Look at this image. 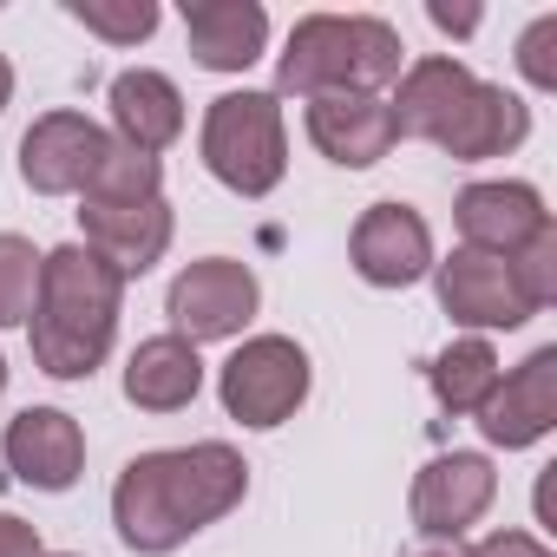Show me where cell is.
I'll list each match as a JSON object with an SVG mask.
<instances>
[{"mask_svg": "<svg viewBox=\"0 0 557 557\" xmlns=\"http://www.w3.org/2000/svg\"><path fill=\"white\" fill-rule=\"evenodd\" d=\"M243 492H249L243 453L223 446V440H197V446H177V453H138L119 472L112 518H119V537L132 550L164 557L190 531H203L223 511H236Z\"/></svg>", "mask_w": 557, "mask_h": 557, "instance_id": "cell-1", "label": "cell"}, {"mask_svg": "<svg viewBox=\"0 0 557 557\" xmlns=\"http://www.w3.org/2000/svg\"><path fill=\"white\" fill-rule=\"evenodd\" d=\"M387 112H394V132H400V138H426V145H440V151L459 158V164L498 158V151H511V145L531 132V112H524L518 92L472 79V73H466L459 60H446V53L413 60V66L400 73V99H394Z\"/></svg>", "mask_w": 557, "mask_h": 557, "instance_id": "cell-2", "label": "cell"}, {"mask_svg": "<svg viewBox=\"0 0 557 557\" xmlns=\"http://www.w3.org/2000/svg\"><path fill=\"white\" fill-rule=\"evenodd\" d=\"M119 302H125V275L92 256L86 243H66L40 262V302H34V361L53 381H86L112 335H119Z\"/></svg>", "mask_w": 557, "mask_h": 557, "instance_id": "cell-3", "label": "cell"}, {"mask_svg": "<svg viewBox=\"0 0 557 557\" xmlns=\"http://www.w3.org/2000/svg\"><path fill=\"white\" fill-rule=\"evenodd\" d=\"M400 34L374 14H309L289 34V53L275 66V86L329 99V92H381L400 79Z\"/></svg>", "mask_w": 557, "mask_h": 557, "instance_id": "cell-4", "label": "cell"}, {"mask_svg": "<svg viewBox=\"0 0 557 557\" xmlns=\"http://www.w3.org/2000/svg\"><path fill=\"white\" fill-rule=\"evenodd\" d=\"M203 164L236 197H269L275 184H283V164H289L283 106H275L269 92H223V99H210Z\"/></svg>", "mask_w": 557, "mask_h": 557, "instance_id": "cell-5", "label": "cell"}, {"mask_svg": "<svg viewBox=\"0 0 557 557\" xmlns=\"http://www.w3.org/2000/svg\"><path fill=\"white\" fill-rule=\"evenodd\" d=\"M309 400V355L289 335H256L223 361V413L243 426H283Z\"/></svg>", "mask_w": 557, "mask_h": 557, "instance_id": "cell-6", "label": "cell"}, {"mask_svg": "<svg viewBox=\"0 0 557 557\" xmlns=\"http://www.w3.org/2000/svg\"><path fill=\"white\" fill-rule=\"evenodd\" d=\"M164 309H171V335H184L190 348L197 342H230L256 315V275H249V262L203 256V262H190L171 283Z\"/></svg>", "mask_w": 557, "mask_h": 557, "instance_id": "cell-7", "label": "cell"}, {"mask_svg": "<svg viewBox=\"0 0 557 557\" xmlns=\"http://www.w3.org/2000/svg\"><path fill=\"white\" fill-rule=\"evenodd\" d=\"M106 132L86 119V112H47L34 119V132L21 138V177L27 190L40 197H66V190H86L92 164L106 158Z\"/></svg>", "mask_w": 557, "mask_h": 557, "instance_id": "cell-8", "label": "cell"}, {"mask_svg": "<svg viewBox=\"0 0 557 557\" xmlns=\"http://www.w3.org/2000/svg\"><path fill=\"white\" fill-rule=\"evenodd\" d=\"M498 472L485 453H440L420 479H413V524L440 544H453L466 524H479V511L492 505Z\"/></svg>", "mask_w": 557, "mask_h": 557, "instance_id": "cell-9", "label": "cell"}, {"mask_svg": "<svg viewBox=\"0 0 557 557\" xmlns=\"http://www.w3.org/2000/svg\"><path fill=\"white\" fill-rule=\"evenodd\" d=\"M440 309L466 329H518L531 322V302L518 296L505 256H485V249H453L440 262Z\"/></svg>", "mask_w": 557, "mask_h": 557, "instance_id": "cell-10", "label": "cell"}, {"mask_svg": "<svg viewBox=\"0 0 557 557\" xmlns=\"http://www.w3.org/2000/svg\"><path fill=\"white\" fill-rule=\"evenodd\" d=\"M355 269L361 283L374 289H407L433 269V230L420 210L407 203H374L361 223H355Z\"/></svg>", "mask_w": 557, "mask_h": 557, "instance_id": "cell-11", "label": "cell"}, {"mask_svg": "<svg viewBox=\"0 0 557 557\" xmlns=\"http://www.w3.org/2000/svg\"><path fill=\"white\" fill-rule=\"evenodd\" d=\"M557 426V348H537L518 374H505L492 387V400L479 407V433L505 453L544 440Z\"/></svg>", "mask_w": 557, "mask_h": 557, "instance_id": "cell-12", "label": "cell"}, {"mask_svg": "<svg viewBox=\"0 0 557 557\" xmlns=\"http://www.w3.org/2000/svg\"><path fill=\"white\" fill-rule=\"evenodd\" d=\"M309 138L322 145V158L348 164V171H368L394 151V112L381 92H329V99H309Z\"/></svg>", "mask_w": 557, "mask_h": 557, "instance_id": "cell-13", "label": "cell"}, {"mask_svg": "<svg viewBox=\"0 0 557 557\" xmlns=\"http://www.w3.org/2000/svg\"><path fill=\"white\" fill-rule=\"evenodd\" d=\"M0 453H8V466L40 485V492H66L86 466V433L73 413L60 407H27L21 420H8V440H0Z\"/></svg>", "mask_w": 557, "mask_h": 557, "instance_id": "cell-14", "label": "cell"}, {"mask_svg": "<svg viewBox=\"0 0 557 557\" xmlns=\"http://www.w3.org/2000/svg\"><path fill=\"white\" fill-rule=\"evenodd\" d=\"M453 223H459L466 249L511 256V249H524L550 216H544V197H537L531 184H466L459 203H453Z\"/></svg>", "mask_w": 557, "mask_h": 557, "instance_id": "cell-15", "label": "cell"}, {"mask_svg": "<svg viewBox=\"0 0 557 557\" xmlns=\"http://www.w3.org/2000/svg\"><path fill=\"white\" fill-rule=\"evenodd\" d=\"M86 249L106 256L119 275H145L164 249H171V203L145 197V203H86Z\"/></svg>", "mask_w": 557, "mask_h": 557, "instance_id": "cell-16", "label": "cell"}, {"mask_svg": "<svg viewBox=\"0 0 557 557\" xmlns=\"http://www.w3.org/2000/svg\"><path fill=\"white\" fill-rule=\"evenodd\" d=\"M184 34H190V53L210 73H243L249 60H262L269 14L256 8V0H190V8H184Z\"/></svg>", "mask_w": 557, "mask_h": 557, "instance_id": "cell-17", "label": "cell"}, {"mask_svg": "<svg viewBox=\"0 0 557 557\" xmlns=\"http://www.w3.org/2000/svg\"><path fill=\"white\" fill-rule=\"evenodd\" d=\"M197 387H203V361L184 335H151L125 361V400L145 413H177L197 400Z\"/></svg>", "mask_w": 557, "mask_h": 557, "instance_id": "cell-18", "label": "cell"}, {"mask_svg": "<svg viewBox=\"0 0 557 557\" xmlns=\"http://www.w3.org/2000/svg\"><path fill=\"white\" fill-rule=\"evenodd\" d=\"M112 125H119V138H125L132 151L158 158V151L184 132V99H177V86H171L164 73L132 66V73L112 79Z\"/></svg>", "mask_w": 557, "mask_h": 557, "instance_id": "cell-19", "label": "cell"}, {"mask_svg": "<svg viewBox=\"0 0 557 557\" xmlns=\"http://www.w3.org/2000/svg\"><path fill=\"white\" fill-rule=\"evenodd\" d=\"M426 381H433V394H440L446 413H479V407L492 400V387H498V355H492V342L466 335V342H453L446 355H433Z\"/></svg>", "mask_w": 557, "mask_h": 557, "instance_id": "cell-20", "label": "cell"}, {"mask_svg": "<svg viewBox=\"0 0 557 557\" xmlns=\"http://www.w3.org/2000/svg\"><path fill=\"white\" fill-rule=\"evenodd\" d=\"M158 158H145V151H132L125 138H112L106 145V158L92 164V177H86V203H145V197H158Z\"/></svg>", "mask_w": 557, "mask_h": 557, "instance_id": "cell-21", "label": "cell"}, {"mask_svg": "<svg viewBox=\"0 0 557 557\" xmlns=\"http://www.w3.org/2000/svg\"><path fill=\"white\" fill-rule=\"evenodd\" d=\"M40 262L47 256L27 236L0 230V329H14V322L34 315V302H40Z\"/></svg>", "mask_w": 557, "mask_h": 557, "instance_id": "cell-22", "label": "cell"}, {"mask_svg": "<svg viewBox=\"0 0 557 557\" xmlns=\"http://www.w3.org/2000/svg\"><path fill=\"white\" fill-rule=\"evenodd\" d=\"M66 14H73L86 34L112 40V47H138V40L158 27V8H151V0H73Z\"/></svg>", "mask_w": 557, "mask_h": 557, "instance_id": "cell-23", "label": "cell"}, {"mask_svg": "<svg viewBox=\"0 0 557 557\" xmlns=\"http://www.w3.org/2000/svg\"><path fill=\"white\" fill-rule=\"evenodd\" d=\"M505 269H511L518 296H524V302H531V315H537V309L557 296V230L544 223L524 249H511V256H505Z\"/></svg>", "mask_w": 557, "mask_h": 557, "instance_id": "cell-24", "label": "cell"}, {"mask_svg": "<svg viewBox=\"0 0 557 557\" xmlns=\"http://www.w3.org/2000/svg\"><path fill=\"white\" fill-rule=\"evenodd\" d=\"M518 66L531 86H557V14L531 21V34L518 40Z\"/></svg>", "mask_w": 557, "mask_h": 557, "instance_id": "cell-25", "label": "cell"}, {"mask_svg": "<svg viewBox=\"0 0 557 557\" xmlns=\"http://www.w3.org/2000/svg\"><path fill=\"white\" fill-rule=\"evenodd\" d=\"M0 557H47V550H40V531H34L27 518H8V511H0Z\"/></svg>", "mask_w": 557, "mask_h": 557, "instance_id": "cell-26", "label": "cell"}, {"mask_svg": "<svg viewBox=\"0 0 557 557\" xmlns=\"http://www.w3.org/2000/svg\"><path fill=\"white\" fill-rule=\"evenodd\" d=\"M472 557H550V550H544L537 537H524V531H492Z\"/></svg>", "mask_w": 557, "mask_h": 557, "instance_id": "cell-27", "label": "cell"}, {"mask_svg": "<svg viewBox=\"0 0 557 557\" xmlns=\"http://www.w3.org/2000/svg\"><path fill=\"white\" fill-rule=\"evenodd\" d=\"M426 14H433V27H440V34H472V27H479V14H472V8H426Z\"/></svg>", "mask_w": 557, "mask_h": 557, "instance_id": "cell-28", "label": "cell"}, {"mask_svg": "<svg viewBox=\"0 0 557 557\" xmlns=\"http://www.w3.org/2000/svg\"><path fill=\"white\" fill-rule=\"evenodd\" d=\"M407 557H472V550L453 537V544H426V550H407Z\"/></svg>", "mask_w": 557, "mask_h": 557, "instance_id": "cell-29", "label": "cell"}, {"mask_svg": "<svg viewBox=\"0 0 557 557\" xmlns=\"http://www.w3.org/2000/svg\"><path fill=\"white\" fill-rule=\"evenodd\" d=\"M8 99H14V66L0 60V112H8Z\"/></svg>", "mask_w": 557, "mask_h": 557, "instance_id": "cell-30", "label": "cell"}, {"mask_svg": "<svg viewBox=\"0 0 557 557\" xmlns=\"http://www.w3.org/2000/svg\"><path fill=\"white\" fill-rule=\"evenodd\" d=\"M0 387H8V361H0Z\"/></svg>", "mask_w": 557, "mask_h": 557, "instance_id": "cell-31", "label": "cell"}]
</instances>
